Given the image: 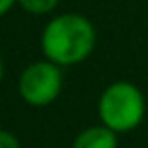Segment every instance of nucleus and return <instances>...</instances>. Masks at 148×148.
I'll use <instances>...</instances> for the list:
<instances>
[{
    "label": "nucleus",
    "instance_id": "1",
    "mask_svg": "<svg viewBox=\"0 0 148 148\" xmlns=\"http://www.w3.org/2000/svg\"><path fill=\"white\" fill-rule=\"evenodd\" d=\"M97 33L93 23L79 12H63L53 16L41 33L43 57L59 67L83 63L95 49Z\"/></svg>",
    "mask_w": 148,
    "mask_h": 148
},
{
    "label": "nucleus",
    "instance_id": "2",
    "mask_svg": "<svg viewBox=\"0 0 148 148\" xmlns=\"http://www.w3.org/2000/svg\"><path fill=\"white\" fill-rule=\"evenodd\" d=\"M99 124L116 134L134 132L146 116V97L142 89L126 79L112 81L97 97Z\"/></svg>",
    "mask_w": 148,
    "mask_h": 148
},
{
    "label": "nucleus",
    "instance_id": "3",
    "mask_svg": "<svg viewBox=\"0 0 148 148\" xmlns=\"http://www.w3.org/2000/svg\"><path fill=\"white\" fill-rule=\"evenodd\" d=\"M63 67L49 59L33 61L18 75V95L27 106L47 108L61 95L63 89Z\"/></svg>",
    "mask_w": 148,
    "mask_h": 148
},
{
    "label": "nucleus",
    "instance_id": "4",
    "mask_svg": "<svg viewBox=\"0 0 148 148\" xmlns=\"http://www.w3.org/2000/svg\"><path fill=\"white\" fill-rule=\"evenodd\" d=\"M118 136L103 124H93L77 132L71 148H118Z\"/></svg>",
    "mask_w": 148,
    "mask_h": 148
},
{
    "label": "nucleus",
    "instance_id": "5",
    "mask_svg": "<svg viewBox=\"0 0 148 148\" xmlns=\"http://www.w3.org/2000/svg\"><path fill=\"white\" fill-rule=\"evenodd\" d=\"M16 4L33 16H45L59 6V0H16Z\"/></svg>",
    "mask_w": 148,
    "mask_h": 148
},
{
    "label": "nucleus",
    "instance_id": "6",
    "mask_svg": "<svg viewBox=\"0 0 148 148\" xmlns=\"http://www.w3.org/2000/svg\"><path fill=\"white\" fill-rule=\"evenodd\" d=\"M0 148H21V140L10 130H0Z\"/></svg>",
    "mask_w": 148,
    "mask_h": 148
},
{
    "label": "nucleus",
    "instance_id": "7",
    "mask_svg": "<svg viewBox=\"0 0 148 148\" xmlns=\"http://www.w3.org/2000/svg\"><path fill=\"white\" fill-rule=\"evenodd\" d=\"M16 4V0H0V18L4 14H8V10Z\"/></svg>",
    "mask_w": 148,
    "mask_h": 148
},
{
    "label": "nucleus",
    "instance_id": "8",
    "mask_svg": "<svg viewBox=\"0 0 148 148\" xmlns=\"http://www.w3.org/2000/svg\"><path fill=\"white\" fill-rule=\"evenodd\" d=\"M2 79H4V61L0 57V83H2Z\"/></svg>",
    "mask_w": 148,
    "mask_h": 148
}]
</instances>
